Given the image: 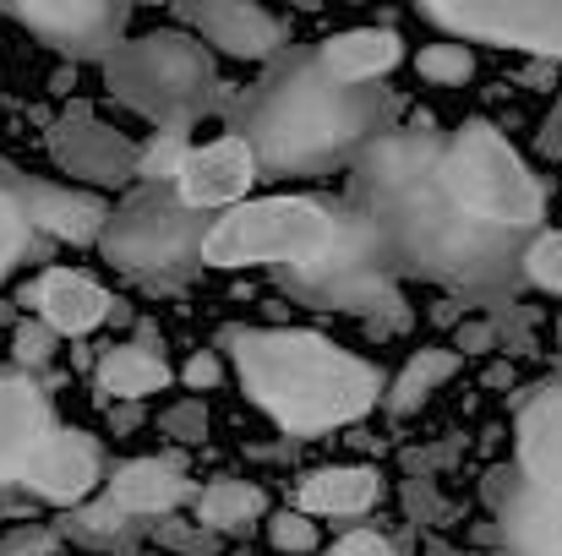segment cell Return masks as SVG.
<instances>
[{"label": "cell", "instance_id": "cell-11", "mask_svg": "<svg viewBox=\"0 0 562 556\" xmlns=\"http://www.w3.org/2000/svg\"><path fill=\"white\" fill-rule=\"evenodd\" d=\"M503 556H562V497L530 486L514 464L486 480Z\"/></svg>", "mask_w": 562, "mask_h": 556}, {"label": "cell", "instance_id": "cell-20", "mask_svg": "<svg viewBox=\"0 0 562 556\" xmlns=\"http://www.w3.org/2000/svg\"><path fill=\"white\" fill-rule=\"evenodd\" d=\"M382 497V475L372 464H334V469H312L295 486V508L312 519H356Z\"/></svg>", "mask_w": 562, "mask_h": 556}, {"label": "cell", "instance_id": "cell-12", "mask_svg": "<svg viewBox=\"0 0 562 556\" xmlns=\"http://www.w3.org/2000/svg\"><path fill=\"white\" fill-rule=\"evenodd\" d=\"M0 181L11 185V196L22 202L27 224L66 240V246H93L110 224V202L93 185H55V181H27L22 170L0 164Z\"/></svg>", "mask_w": 562, "mask_h": 556}, {"label": "cell", "instance_id": "cell-28", "mask_svg": "<svg viewBox=\"0 0 562 556\" xmlns=\"http://www.w3.org/2000/svg\"><path fill=\"white\" fill-rule=\"evenodd\" d=\"M268 546L284 556H312L317 552V519L301 513V508H284V513H268Z\"/></svg>", "mask_w": 562, "mask_h": 556}, {"label": "cell", "instance_id": "cell-23", "mask_svg": "<svg viewBox=\"0 0 562 556\" xmlns=\"http://www.w3.org/2000/svg\"><path fill=\"white\" fill-rule=\"evenodd\" d=\"M262 513H268V497L251 480H213L196 491V519L218 535H246Z\"/></svg>", "mask_w": 562, "mask_h": 556}, {"label": "cell", "instance_id": "cell-13", "mask_svg": "<svg viewBox=\"0 0 562 556\" xmlns=\"http://www.w3.org/2000/svg\"><path fill=\"white\" fill-rule=\"evenodd\" d=\"M191 33L229 60H273L284 49V22L257 0H176Z\"/></svg>", "mask_w": 562, "mask_h": 556}, {"label": "cell", "instance_id": "cell-15", "mask_svg": "<svg viewBox=\"0 0 562 556\" xmlns=\"http://www.w3.org/2000/svg\"><path fill=\"white\" fill-rule=\"evenodd\" d=\"M514 469L562 497V371L530 387L514 409Z\"/></svg>", "mask_w": 562, "mask_h": 556}, {"label": "cell", "instance_id": "cell-2", "mask_svg": "<svg viewBox=\"0 0 562 556\" xmlns=\"http://www.w3.org/2000/svg\"><path fill=\"white\" fill-rule=\"evenodd\" d=\"M202 268H224V273L273 268L295 300L317 311L367 317L376 333L409 322L398 273L387 268V251L356 202H328V196L235 202L207 224Z\"/></svg>", "mask_w": 562, "mask_h": 556}, {"label": "cell", "instance_id": "cell-24", "mask_svg": "<svg viewBox=\"0 0 562 556\" xmlns=\"http://www.w3.org/2000/svg\"><path fill=\"white\" fill-rule=\"evenodd\" d=\"M459 361H464V355H459L453 344H448V350H442V344H437V350H415V355L404 361V371L393 376V387H387V409H393V415H415L431 393H442V382L459 371Z\"/></svg>", "mask_w": 562, "mask_h": 556}, {"label": "cell", "instance_id": "cell-7", "mask_svg": "<svg viewBox=\"0 0 562 556\" xmlns=\"http://www.w3.org/2000/svg\"><path fill=\"white\" fill-rule=\"evenodd\" d=\"M207 213H196L170 181H137L115 207L99 235V251L115 273L132 279H176L202 262Z\"/></svg>", "mask_w": 562, "mask_h": 556}, {"label": "cell", "instance_id": "cell-27", "mask_svg": "<svg viewBox=\"0 0 562 556\" xmlns=\"http://www.w3.org/2000/svg\"><path fill=\"white\" fill-rule=\"evenodd\" d=\"M27 246H33V224H27L22 202L11 196V185L0 181V279L27 257Z\"/></svg>", "mask_w": 562, "mask_h": 556}, {"label": "cell", "instance_id": "cell-37", "mask_svg": "<svg viewBox=\"0 0 562 556\" xmlns=\"http://www.w3.org/2000/svg\"><path fill=\"white\" fill-rule=\"evenodd\" d=\"M0 11H5V0H0Z\"/></svg>", "mask_w": 562, "mask_h": 556}, {"label": "cell", "instance_id": "cell-30", "mask_svg": "<svg viewBox=\"0 0 562 556\" xmlns=\"http://www.w3.org/2000/svg\"><path fill=\"white\" fill-rule=\"evenodd\" d=\"M49 355H55V328L38 322V317L22 322V328H16V366H44Z\"/></svg>", "mask_w": 562, "mask_h": 556}, {"label": "cell", "instance_id": "cell-21", "mask_svg": "<svg viewBox=\"0 0 562 556\" xmlns=\"http://www.w3.org/2000/svg\"><path fill=\"white\" fill-rule=\"evenodd\" d=\"M317 55H323V66H328L334 77H345V82H382V77L398 66L404 44H398V33H387V27H350V33L323 38Z\"/></svg>", "mask_w": 562, "mask_h": 556}, {"label": "cell", "instance_id": "cell-10", "mask_svg": "<svg viewBox=\"0 0 562 556\" xmlns=\"http://www.w3.org/2000/svg\"><path fill=\"white\" fill-rule=\"evenodd\" d=\"M55 148V164L71 175L77 185H93V191H126L143 175V148L126 143V132H115L110 121H99L93 110L71 104L49 137Z\"/></svg>", "mask_w": 562, "mask_h": 556}, {"label": "cell", "instance_id": "cell-36", "mask_svg": "<svg viewBox=\"0 0 562 556\" xmlns=\"http://www.w3.org/2000/svg\"><path fill=\"white\" fill-rule=\"evenodd\" d=\"M126 5H170V0H126Z\"/></svg>", "mask_w": 562, "mask_h": 556}, {"label": "cell", "instance_id": "cell-17", "mask_svg": "<svg viewBox=\"0 0 562 556\" xmlns=\"http://www.w3.org/2000/svg\"><path fill=\"white\" fill-rule=\"evenodd\" d=\"M55 409L44 398V387L22 371H0V486L22 480L33 447L55 431Z\"/></svg>", "mask_w": 562, "mask_h": 556}, {"label": "cell", "instance_id": "cell-5", "mask_svg": "<svg viewBox=\"0 0 562 556\" xmlns=\"http://www.w3.org/2000/svg\"><path fill=\"white\" fill-rule=\"evenodd\" d=\"M104 82L126 110H137L159 132H191L202 115L218 110L213 49L187 27H154L121 38L104 60Z\"/></svg>", "mask_w": 562, "mask_h": 556}, {"label": "cell", "instance_id": "cell-9", "mask_svg": "<svg viewBox=\"0 0 562 556\" xmlns=\"http://www.w3.org/2000/svg\"><path fill=\"white\" fill-rule=\"evenodd\" d=\"M5 11L66 60H110L126 22V0H5Z\"/></svg>", "mask_w": 562, "mask_h": 556}, {"label": "cell", "instance_id": "cell-14", "mask_svg": "<svg viewBox=\"0 0 562 556\" xmlns=\"http://www.w3.org/2000/svg\"><path fill=\"white\" fill-rule=\"evenodd\" d=\"M99 475H104L99 442H93L88 431H77V425H55V431L33 447V458H27V469H22V486H27L33 497L55 502V508H77V502L99 486Z\"/></svg>", "mask_w": 562, "mask_h": 556}, {"label": "cell", "instance_id": "cell-3", "mask_svg": "<svg viewBox=\"0 0 562 556\" xmlns=\"http://www.w3.org/2000/svg\"><path fill=\"white\" fill-rule=\"evenodd\" d=\"M387 126H398L393 93L334 77L317 49H279L235 110V132L268 175L339 170Z\"/></svg>", "mask_w": 562, "mask_h": 556}, {"label": "cell", "instance_id": "cell-4", "mask_svg": "<svg viewBox=\"0 0 562 556\" xmlns=\"http://www.w3.org/2000/svg\"><path fill=\"white\" fill-rule=\"evenodd\" d=\"M246 398L290 436H317L361 420L382 398L372 361H356L323 333L301 328H229L224 333Z\"/></svg>", "mask_w": 562, "mask_h": 556}, {"label": "cell", "instance_id": "cell-19", "mask_svg": "<svg viewBox=\"0 0 562 556\" xmlns=\"http://www.w3.org/2000/svg\"><path fill=\"white\" fill-rule=\"evenodd\" d=\"M191 497V480L181 464L170 458H132L115 469L110 480V502L126 513V519H154V513H170Z\"/></svg>", "mask_w": 562, "mask_h": 556}, {"label": "cell", "instance_id": "cell-29", "mask_svg": "<svg viewBox=\"0 0 562 556\" xmlns=\"http://www.w3.org/2000/svg\"><path fill=\"white\" fill-rule=\"evenodd\" d=\"M187 132H159L154 148H143V181H170L181 175V159H187Z\"/></svg>", "mask_w": 562, "mask_h": 556}, {"label": "cell", "instance_id": "cell-31", "mask_svg": "<svg viewBox=\"0 0 562 556\" xmlns=\"http://www.w3.org/2000/svg\"><path fill=\"white\" fill-rule=\"evenodd\" d=\"M181 382H187L191 393H207V387H218V382H224V361H218L213 350H196L187 366H181Z\"/></svg>", "mask_w": 562, "mask_h": 556}, {"label": "cell", "instance_id": "cell-1", "mask_svg": "<svg viewBox=\"0 0 562 556\" xmlns=\"http://www.w3.org/2000/svg\"><path fill=\"white\" fill-rule=\"evenodd\" d=\"M442 132L387 126L350 159V196L398 279H426L470 300H508L525 284V229L475 218L437 175Z\"/></svg>", "mask_w": 562, "mask_h": 556}, {"label": "cell", "instance_id": "cell-18", "mask_svg": "<svg viewBox=\"0 0 562 556\" xmlns=\"http://www.w3.org/2000/svg\"><path fill=\"white\" fill-rule=\"evenodd\" d=\"M22 306H33V317L49 322L55 333H71L77 339V333H93L110 317V290L93 284V279H82V273H71V268H49V273H38L27 284Z\"/></svg>", "mask_w": 562, "mask_h": 556}, {"label": "cell", "instance_id": "cell-26", "mask_svg": "<svg viewBox=\"0 0 562 556\" xmlns=\"http://www.w3.org/2000/svg\"><path fill=\"white\" fill-rule=\"evenodd\" d=\"M525 284L562 295V229H536L525 246Z\"/></svg>", "mask_w": 562, "mask_h": 556}, {"label": "cell", "instance_id": "cell-34", "mask_svg": "<svg viewBox=\"0 0 562 556\" xmlns=\"http://www.w3.org/2000/svg\"><path fill=\"white\" fill-rule=\"evenodd\" d=\"M453 350H459V355H486V350H492V328H486V322H464L459 339H453Z\"/></svg>", "mask_w": 562, "mask_h": 556}, {"label": "cell", "instance_id": "cell-35", "mask_svg": "<svg viewBox=\"0 0 562 556\" xmlns=\"http://www.w3.org/2000/svg\"><path fill=\"white\" fill-rule=\"evenodd\" d=\"M165 425H170L176 436L187 431V442H196V436H202V409H196V404H187V409H170V420H165Z\"/></svg>", "mask_w": 562, "mask_h": 556}, {"label": "cell", "instance_id": "cell-33", "mask_svg": "<svg viewBox=\"0 0 562 556\" xmlns=\"http://www.w3.org/2000/svg\"><path fill=\"white\" fill-rule=\"evenodd\" d=\"M536 154H541V159H562V99L547 110V121H541V132H536Z\"/></svg>", "mask_w": 562, "mask_h": 556}, {"label": "cell", "instance_id": "cell-22", "mask_svg": "<svg viewBox=\"0 0 562 556\" xmlns=\"http://www.w3.org/2000/svg\"><path fill=\"white\" fill-rule=\"evenodd\" d=\"M170 382H176V371L165 366L154 350H137V344H121V350H110L99 361V387L110 398H126V404H137L148 393H165Z\"/></svg>", "mask_w": 562, "mask_h": 556}, {"label": "cell", "instance_id": "cell-6", "mask_svg": "<svg viewBox=\"0 0 562 556\" xmlns=\"http://www.w3.org/2000/svg\"><path fill=\"white\" fill-rule=\"evenodd\" d=\"M437 175L459 207L486 224L536 235L547 218V185L530 175V164L492 121H464L459 132H448L437 148Z\"/></svg>", "mask_w": 562, "mask_h": 556}, {"label": "cell", "instance_id": "cell-16", "mask_svg": "<svg viewBox=\"0 0 562 556\" xmlns=\"http://www.w3.org/2000/svg\"><path fill=\"white\" fill-rule=\"evenodd\" d=\"M251 181H257V154H251V143L240 132H229V137H213V143L191 148L181 159L176 191L196 213H224V207L246 202Z\"/></svg>", "mask_w": 562, "mask_h": 556}, {"label": "cell", "instance_id": "cell-32", "mask_svg": "<svg viewBox=\"0 0 562 556\" xmlns=\"http://www.w3.org/2000/svg\"><path fill=\"white\" fill-rule=\"evenodd\" d=\"M323 556H393V546H387L382 535H372V530H350V535H339Z\"/></svg>", "mask_w": 562, "mask_h": 556}, {"label": "cell", "instance_id": "cell-25", "mask_svg": "<svg viewBox=\"0 0 562 556\" xmlns=\"http://www.w3.org/2000/svg\"><path fill=\"white\" fill-rule=\"evenodd\" d=\"M415 66H420V77L437 82V88H464V82L475 77V55H470V44H459V38L426 44V49L415 55Z\"/></svg>", "mask_w": 562, "mask_h": 556}, {"label": "cell", "instance_id": "cell-8", "mask_svg": "<svg viewBox=\"0 0 562 556\" xmlns=\"http://www.w3.org/2000/svg\"><path fill=\"white\" fill-rule=\"evenodd\" d=\"M415 11L448 38L562 60V0H415Z\"/></svg>", "mask_w": 562, "mask_h": 556}]
</instances>
